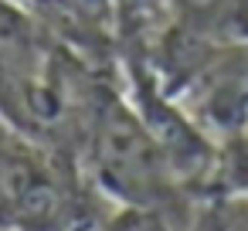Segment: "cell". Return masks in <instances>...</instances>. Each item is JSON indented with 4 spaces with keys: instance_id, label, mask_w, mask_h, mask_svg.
I'll list each match as a JSON object with an SVG mask.
<instances>
[{
    "instance_id": "cell-3",
    "label": "cell",
    "mask_w": 248,
    "mask_h": 231,
    "mask_svg": "<svg viewBox=\"0 0 248 231\" xmlns=\"http://www.w3.org/2000/svg\"><path fill=\"white\" fill-rule=\"evenodd\" d=\"M95 231H184L170 217L156 211H140V207H116L109 217L99 221Z\"/></svg>"
},
{
    "instance_id": "cell-2",
    "label": "cell",
    "mask_w": 248,
    "mask_h": 231,
    "mask_svg": "<svg viewBox=\"0 0 248 231\" xmlns=\"http://www.w3.org/2000/svg\"><path fill=\"white\" fill-rule=\"evenodd\" d=\"M173 11V24L217 41H248V0H167Z\"/></svg>"
},
{
    "instance_id": "cell-1",
    "label": "cell",
    "mask_w": 248,
    "mask_h": 231,
    "mask_svg": "<svg viewBox=\"0 0 248 231\" xmlns=\"http://www.w3.org/2000/svg\"><path fill=\"white\" fill-rule=\"evenodd\" d=\"M85 160L92 184L116 207L156 211L177 228H190L201 200L177 180L163 150L123 95L102 99L95 109L89 123Z\"/></svg>"
}]
</instances>
